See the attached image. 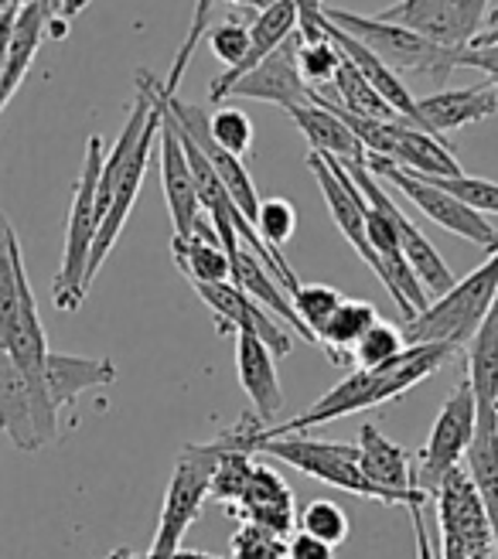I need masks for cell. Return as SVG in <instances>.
I'll list each match as a JSON object with an SVG mask.
<instances>
[{"instance_id": "obj_1", "label": "cell", "mask_w": 498, "mask_h": 559, "mask_svg": "<svg viewBox=\"0 0 498 559\" xmlns=\"http://www.w3.org/2000/svg\"><path fill=\"white\" fill-rule=\"evenodd\" d=\"M458 355L454 345H406L393 361H382L376 369H355L345 382H339L331 393H324L311 409L287 419V424H273L260 433V440L270 437H287V433H304L311 427H321L328 419L352 416L372 406H382L390 400H400L406 389L417 382L437 376L448 361Z\"/></svg>"}, {"instance_id": "obj_2", "label": "cell", "mask_w": 498, "mask_h": 559, "mask_svg": "<svg viewBox=\"0 0 498 559\" xmlns=\"http://www.w3.org/2000/svg\"><path fill=\"white\" fill-rule=\"evenodd\" d=\"M0 352H8L32 376L45 372V358L51 352L27 284L17 233L4 212H0Z\"/></svg>"}, {"instance_id": "obj_3", "label": "cell", "mask_w": 498, "mask_h": 559, "mask_svg": "<svg viewBox=\"0 0 498 559\" xmlns=\"http://www.w3.org/2000/svg\"><path fill=\"white\" fill-rule=\"evenodd\" d=\"M103 136H90L86 140V160H82V171L72 191V209H69V222H66V249H62V266L55 273V307L66 314L79 311L82 300L90 294L86 284V270H90V257H93V242L99 233V212H96V185H99V171H103Z\"/></svg>"}, {"instance_id": "obj_4", "label": "cell", "mask_w": 498, "mask_h": 559, "mask_svg": "<svg viewBox=\"0 0 498 559\" xmlns=\"http://www.w3.org/2000/svg\"><path fill=\"white\" fill-rule=\"evenodd\" d=\"M498 297V249L464 280L430 300L427 311L417 318L403 321V338L406 345H467V338L475 334L482 318L488 314V307Z\"/></svg>"}, {"instance_id": "obj_5", "label": "cell", "mask_w": 498, "mask_h": 559, "mask_svg": "<svg viewBox=\"0 0 498 559\" xmlns=\"http://www.w3.org/2000/svg\"><path fill=\"white\" fill-rule=\"evenodd\" d=\"M324 17L342 27L345 35H352L358 45H366L376 59L396 72V75H427L434 82H444L458 69V51L437 45L417 32H410L403 24L379 21L376 14H355L345 8H324Z\"/></svg>"}, {"instance_id": "obj_6", "label": "cell", "mask_w": 498, "mask_h": 559, "mask_svg": "<svg viewBox=\"0 0 498 559\" xmlns=\"http://www.w3.org/2000/svg\"><path fill=\"white\" fill-rule=\"evenodd\" d=\"M226 451V433H218L209 443H185L181 454L175 461L168 491H164V506H161V519H157V533L151 549L161 552H175L181 549V539L205 509L209 491H212V474L215 464Z\"/></svg>"}, {"instance_id": "obj_7", "label": "cell", "mask_w": 498, "mask_h": 559, "mask_svg": "<svg viewBox=\"0 0 498 559\" xmlns=\"http://www.w3.org/2000/svg\"><path fill=\"white\" fill-rule=\"evenodd\" d=\"M59 409H55L45 372L32 376L0 352V430L24 454H38L59 440Z\"/></svg>"}, {"instance_id": "obj_8", "label": "cell", "mask_w": 498, "mask_h": 559, "mask_svg": "<svg viewBox=\"0 0 498 559\" xmlns=\"http://www.w3.org/2000/svg\"><path fill=\"white\" fill-rule=\"evenodd\" d=\"M260 454H270L276 461H284L290 467H297L300 474L308 478H318L339 491L358 495V498H369L379 501V506H393L366 474L358 467V447L355 443H335V440H311V437H270L257 443Z\"/></svg>"}, {"instance_id": "obj_9", "label": "cell", "mask_w": 498, "mask_h": 559, "mask_svg": "<svg viewBox=\"0 0 498 559\" xmlns=\"http://www.w3.org/2000/svg\"><path fill=\"white\" fill-rule=\"evenodd\" d=\"M366 171L382 178V181H390L396 191H403V199L424 212L434 226H440L444 233L451 236H461L467 242H475L482 246L485 253H495L498 249V229L491 226V222L478 212H472L467 205H461L458 199H451L448 191H440L430 178L424 175H413V171H403V167H396L393 160H386V157H376V154H366Z\"/></svg>"}, {"instance_id": "obj_10", "label": "cell", "mask_w": 498, "mask_h": 559, "mask_svg": "<svg viewBox=\"0 0 498 559\" xmlns=\"http://www.w3.org/2000/svg\"><path fill=\"white\" fill-rule=\"evenodd\" d=\"M472 440H475V393H472V385H467V379H461L458 389L448 396V403L440 406L424 451L417 464H413V488L434 498L440 478L464 464Z\"/></svg>"}, {"instance_id": "obj_11", "label": "cell", "mask_w": 498, "mask_h": 559, "mask_svg": "<svg viewBox=\"0 0 498 559\" xmlns=\"http://www.w3.org/2000/svg\"><path fill=\"white\" fill-rule=\"evenodd\" d=\"M345 171H348V178L355 181V188H358V194L372 205V209H379L382 215H390L393 218V226H396V236H400V249H403V257H406V263H410V270H413V276L420 280V287L427 290V297H440V294H448L458 280H454V273H451V266L440 260V253L430 246V239L413 226V222L406 218V212L390 199V191H386L382 185H379V178L376 175H369L363 164H342Z\"/></svg>"}, {"instance_id": "obj_12", "label": "cell", "mask_w": 498, "mask_h": 559, "mask_svg": "<svg viewBox=\"0 0 498 559\" xmlns=\"http://www.w3.org/2000/svg\"><path fill=\"white\" fill-rule=\"evenodd\" d=\"M430 501L437 506L440 536L454 539L467 559H498L485 506H482V498H478L475 481L467 478L464 464L448 471L444 478H440V485H437Z\"/></svg>"}, {"instance_id": "obj_13", "label": "cell", "mask_w": 498, "mask_h": 559, "mask_svg": "<svg viewBox=\"0 0 498 559\" xmlns=\"http://www.w3.org/2000/svg\"><path fill=\"white\" fill-rule=\"evenodd\" d=\"M195 294L209 304V311L215 314V324H218V331H223V334L226 331H233V334H239V331L257 334V338L276 358H284V355L294 352V338H297V334L287 324L276 321L273 314H266L257 300H249L233 284V280H229V284H199Z\"/></svg>"}, {"instance_id": "obj_14", "label": "cell", "mask_w": 498, "mask_h": 559, "mask_svg": "<svg viewBox=\"0 0 498 559\" xmlns=\"http://www.w3.org/2000/svg\"><path fill=\"white\" fill-rule=\"evenodd\" d=\"M297 48H300V35L294 32L281 48H273L257 69H249L226 93V99H260V103H273L284 109L311 106L315 90L304 82L297 69Z\"/></svg>"}, {"instance_id": "obj_15", "label": "cell", "mask_w": 498, "mask_h": 559, "mask_svg": "<svg viewBox=\"0 0 498 559\" xmlns=\"http://www.w3.org/2000/svg\"><path fill=\"white\" fill-rule=\"evenodd\" d=\"M157 157H161V188H164V202H168V212H171L175 236H191L195 222L202 218V205H199L195 178H191V167H188L185 147L178 140L175 120L168 114V106H164V96H161Z\"/></svg>"}, {"instance_id": "obj_16", "label": "cell", "mask_w": 498, "mask_h": 559, "mask_svg": "<svg viewBox=\"0 0 498 559\" xmlns=\"http://www.w3.org/2000/svg\"><path fill=\"white\" fill-rule=\"evenodd\" d=\"M358 467H363L366 478L393 501V506H413V501L427 498L424 491L413 488V464H417V457H413L406 447L393 443L390 437H382L379 427L366 424L363 430H358ZM430 501V498H427Z\"/></svg>"}, {"instance_id": "obj_17", "label": "cell", "mask_w": 498, "mask_h": 559, "mask_svg": "<svg viewBox=\"0 0 498 559\" xmlns=\"http://www.w3.org/2000/svg\"><path fill=\"white\" fill-rule=\"evenodd\" d=\"M223 512L239 519V522L263 525L284 539L294 533V525H297V501H294L290 485L273 467H263V464H253V474H249L239 501H233V506Z\"/></svg>"}, {"instance_id": "obj_18", "label": "cell", "mask_w": 498, "mask_h": 559, "mask_svg": "<svg viewBox=\"0 0 498 559\" xmlns=\"http://www.w3.org/2000/svg\"><path fill=\"white\" fill-rule=\"evenodd\" d=\"M495 114H498V90L491 82H478V86H464V90H440L434 96L417 99V123L434 136L464 130Z\"/></svg>"}, {"instance_id": "obj_19", "label": "cell", "mask_w": 498, "mask_h": 559, "mask_svg": "<svg viewBox=\"0 0 498 559\" xmlns=\"http://www.w3.org/2000/svg\"><path fill=\"white\" fill-rule=\"evenodd\" d=\"M236 338V372L242 393L253 403V416L263 427H273L276 413L284 409V389L276 379V355L257 338V334H233Z\"/></svg>"}, {"instance_id": "obj_20", "label": "cell", "mask_w": 498, "mask_h": 559, "mask_svg": "<svg viewBox=\"0 0 498 559\" xmlns=\"http://www.w3.org/2000/svg\"><path fill=\"white\" fill-rule=\"evenodd\" d=\"M297 32V11L290 0H270L263 11H257L253 24H249V55L236 66V69H226L223 75L212 79L209 86V103H223L226 93L236 86V82L249 72L257 69L273 48H281L290 35Z\"/></svg>"}, {"instance_id": "obj_21", "label": "cell", "mask_w": 498, "mask_h": 559, "mask_svg": "<svg viewBox=\"0 0 498 559\" xmlns=\"http://www.w3.org/2000/svg\"><path fill=\"white\" fill-rule=\"evenodd\" d=\"M117 382V366L109 358H86V355H66L48 352L45 358V385L55 409H72L82 393L103 389Z\"/></svg>"}, {"instance_id": "obj_22", "label": "cell", "mask_w": 498, "mask_h": 559, "mask_svg": "<svg viewBox=\"0 0 498 559\" xmlns=\"http://www.w3.org/2000/svg\"><path fill=\"white\" fill-rule=\"evenodd\" d=\"M233 284L249 297V300H257L266 314L273 318H284V324L297 334V338L304 342H311L318 345V338L300 324V318L294 314V304H290V294L284 290V284L276 280L253 253H249L246 246H239V253L233 257Z\"/></svg>"}, {"instance_id": "obj_23", "label": "cell", "mask_w": 498, "mask_h": 559, "mask_svg": "<svg viewBox=\"0 0 498 559\" xmlns=\"http://www.w3.org/2000/svg\"><path fill=\"white\" fill-rule=\"evenodd\" d=\"M171 257L178 270L191 280V287L199 284H229L233 280V260L218 242L212 222L202 215L195 222L191 236H175L171 239Z\"/></svg>"}, {"instance_id": "obj_24", "label": "cell", "mask_w": 498, "mask_h": 559, "mask_svg": "<svg viewBox=\"0 0 498 559\" xmlns=\"http://www.w3.org/2000/svg\"><path fill=\"white\" fill-rule=\"evenodd\" d=\"M324 35H328V41L335 45V48L345 55V59L358 69V75H363V79L369 82V86H372L386 103H390L406 123L420 127V123H417V99L410 96V90L403 86V79H400L396 72L386 69L366 45H358L352 35H345L342 27H335L328 17H324Z\"/></svg>"}, {"instance_id": "obj_25", "label": "cell", "mask_w": 498, "mask_h": 559, "mask_svg": "<svg viewBox=\"0 0 498 559\" xmlns=\"http://www.w3.org/2000/svg\"><path fill=\"white\" fill-rule=\"evenodd\" d=\"M294 127L311 140L315 154L335 157L339 164H366V147L358 144L355 133L342 123L335 109H328L318 93H311V106H297L287 109Z\"/></svg>"}, {"instance_id": "obj_26", "label": "cell", "mask_w": 498, "mask_h": 559, "mask_svg": "<svg viewBox=\"0 0 498 559\" xmlns=\"http://www.w3.org/2000/svg\"><path fill=\"white\" fill-rule=\"evenodd\" d=\"M464 471L478 488V498H482L488 525H491L495 552H498V424H495V409H475V440L467 447Z\"/></svg>"}, {"instance_id": "obj_27", "label": "cell", "mask_w": 498, "mask_h": 559, "mask_svg": "<svg viewBox=\"0 0 498 559\" xmlns=\"http://www.w3.org/2000/svg\"><path fill=\"white\" fill-rule=\"evenodd\" d=\"M386 160H393L403 171L424 175V178H458L464 175L454 151L440 136L413 127V123H396L393 130V151Z\"/></svg>"}, {"instance_id": "obj_28", "label": "cell", "mask_w": 498, "mask_h": 559, "mask_svg": "<svg viewBox=\"0 0 498 559\" xmlns=\"http://www.w3.org/2000/svg\"><path fill=\"white\" fill-rule=\"evenodd\" d=\"M379 321L376 304L369 300H342L335 318L324 324V331L318 334V348H324V355L331 358V366L339 369H352V345L363 338V334Z\"/></svg>"}, {"instance_id": "obj_29", "label": "cell", "mask_w": 498, "mask_h": 559, "mask_svg": "<svg viewBox=\"0 0 498 559\" xmlns=\"http://www.w3.org/2000/svg\"><path fill=\"white\" fill-rule=\"evenodd\" d=\"M318 93L328 96L335 106H342L345 114H352V117L382 120V123H400L403 120L396 109L386 103L363 75H358V69L345 59V55H342V62H339L335 79H331V86L328 90H318Z\"/></svg>"}, {"instance_id": "obj_30", "label": "cell", "mask_w": 498, "mask_h": 559, "mask_svg": "<svg viewBox=\"0 0 498 559\" xmlns=\"http://www.w3.org/2000/svg\"><path fill=\"white\" fill-rule=\"evenodd\" d=\"M297 525H300V533H308L328 546H342L352 533V522H348V512L342 506H335V501H328V498H315L308 501L300 512H297Z\"/></svg>"}, {"instance_id": "obj_31", "label": "cell", "mask_w": 498, "mask_h": 559, "mask_svg": "<svg viewBox=\"0 0 498 559\" xmlns=\"http://www.w3.org/2000/svg\"><path fill=\"white\" fill-rule=\"evenodd\" d=\"M406 348L403 328H393L390 321H376L363 338L352 345V366L358 369H376L382 361H393Z\"/></svg>"}, {"instance_id": "obj_32", "label": "cell", "mask_w": 498, "mask_h": 559, "mask_svg": "<svg viewBox=\"0 0 498 559\" xmlns=\"http://www.w3.org/2000/svg\"><path fill=\"white\" fill-rule=\"evenodd\" d=\"M345 297L335 290V287H324V284H300L294 294H290V304H294V314L300 318V324L308 328L315 338L324 331V324L335 318L339 304Z\"/></svg>"}, {"instance_id": "obj_33", "label": "cell", "mask_w": 498, "mask_h": 559, "mask_svg": "<svg viewBox=\"0 0 498 559\" xmlns=\"http://www.w3.org/2000/svg\"><path fill=\"white\" fill-rule=\"evenodd\" d=\"M257 233L273 257H284V246L297 233V209L287 199H266L257 212ZM287 260V257H284Z\"/></svg>"}, {"instance_id": "obj_34", "label": "cell", "mask_w": 498, "mask_h": 559, "mask_svg": "<svg viewBox=\"0 0 498 559\" xmlns=\"http://www.w3.org/2000/svg\"><path fill=\"white\" fill-rule=\"evenodd\" d=\"M209 136L233 157H242L253 147V120L236 106H218L215 114H209Z\"/></svg>"}, {"instance_id": "obj_35", "label": "cell", "mask_w": 498, "mask_h": 559, "mask_svg": "<svg viewBox=\"0 0 498 559\" xmlns=\"http://www.w3.org/2000/svg\"><path fill=\"white\" fill-rule=\"evenodd\" d=\"M440 191H448L451 199L467 205L478 215H498V185L488 178H472V175H458V178H430Z\"/></svg>"}, {"instance_id": "obj_36", "label": "cell", "mask_w": 498, "mask_h": 559, "mask_svg": "<svg viewBox=\"0 0 498 559\" xmlns=\"http://www.w3.org/2000/svg\"><path fill=\"white\" fill-rule=\"evenodd\" d=\"M229 556L233 559H284L287 539L270 533L263 525L239 522V528L233 533V543H229Z\"/></svg>"}, {"instance_id": "obj_37", "label": "cell", "mask_w": 498, "mask_h": 559, "mask_svg": "<svg viewBox=\"0 0 498 559\" xmlns=\"http://www.w3.org/2000/svg\"><path fill=\"white\" fill-rule=\"evenodd\" d=\"M339 62H342V51L328 38L315 41V45L300 41V48H297V69H300L304 82H308L311 90L331 86V79H335V72H339Z\"/></svg>"}, {"instance_id": "obj_38", "label": "cell", "mask_w": 498, "mask_h": 559, "mask_svg": "<svg viewBox=\"0 0 498 559\" xmlns=\"http://www.w3.org/2000/svg\"><path fill=\"white\" fill-rule=\"evenodd\" d=\"M209 48L226 69H236L249 55V24L246 21H226L209 32Z\"/></svg>"}, {"instance_id": "obj_39", "label": "cell", "mask_w": 498, "mask_h": 559, "mask_svg": "<svg viewBox=\"0 0 498 559\" xmlns=\"http://www.w3.org/2000/svg\"><path fill=\"white\" fill-rule=\"evenodd\" d=\"M297 11V35L304 45L324 41V0H290Z\"/></svg>"}, {"instance_id": "obj_40", "label": "cell", "mask_w": 498, "mask_h": 559, "mask_svg": "<svg viewBox=\"0 0 498 559\" xmlns=\"http://www.w3.org/2000/svg\"><path fill=\"white\" fill-rule=\"evenodd\" d=\"M287 559H335V546H328L297 528V533L287 536Z\"/></svg>"}, {"instance_id": "obj_41", "label": "cell", "mask_w": 498, "mask_h": 559, "mask_svg": "<svg viewBox=\"0 0 498 559\" xmlns=\"http://www.w3.org/2000/svg\"><path fill=\"white\" fill-rule=\"evenodd\" d=\"M424 506H427V498H420V501H413V506H406L410 522H413V539H417V559H437V549H434V539H430V528H427V519H424Z\"/></svg>"}, {"instance_id": "obj_42", "label": "cell", "mask_w": 498, "mask_h": 559, "mask_svg": "<svg viewBox=\"0 0 498 559\" xmlns=\"http://www.w3.org/2000/svg\"><path fill=\"white\" fill-rule=\"evenodd\" d=\"M458 66H467V69H478L488 75V82L498 90V59L488 51V48H464L458 51Z\"/></svg>"}, {"instance_id": "obj_43", "label": "cell", "mask_w": 498, "mask_h": 559, "mask_svg": "<svg viewBox=\"0 0 498 559\" xmlns=\"http://www.w3.org/2000/svg\"><path fill=\"white\" fill-rule=\"evenodd\" d=\"M17 8H21V0H14V4H8L4 11H0V82H4V59H8V41H11Z\"/></svg>"}, {"instance_id": "obj_44", "label": "cell", "mask_w": 498, "mask_h": 559, "mask_svg": "<svg viewBox=\"0 0 498 559\" xmlns=\"http://www.w3.org/2000/svg\"><path fill=\"white\" fill-rule=\"evenodd\" d=\"M491 45H498V8L488 11V17H485V24H482L478 38H475L472 45H467V48H491Z\"/></svg>"}, {"instance_id": "obj_45", "label": "cell", "mask_w": 498, "mask_h": 559, "mask_svg": "<svg viewBox=\"0 0 498 559\" xmlns=\"http://www.w3.org/2000/svg\"><path fill=\"white\" fill-rule=\"evenodd\" d=\"M437 559H467V556L461 552V546H458L454 539L440 536V549H437Z\"/></svg>"}, {"instance_id": "obj_46", "label": "cell", "mask_w": 498, "mask_h": 559, "mask_svg": "<svg viewBox=\"0 0 498 559\" xmlns=\"http://www.w3.org/2000/svg\"><path fill=\"white\" fill-rule=\"evenodd\" d=\"M86 4H90V0H59V17L69 24V21H72L82 8H86Z\"/></svg>"}, {"instance_id": "obj_47", "label": "cell", "mask_w": 498, "mask_h": 559, "mask_svg": "<svg viewBox=\"0 0 498 559\" xmlns=\"http://www.w3.org/2000/svg\"><path fill=\"white\" fill-rule=\"evenodd\" d=\"M171 559H233V556H215V552H195V549H175Z\"/></svg>"}, {"instance_id": "obj_48", "label": "cell", "mask_w": 498, "mask_h": 559, "mask_svg": "<svg viewBox=\"0 0 498 559\" xmlns=\"http://www.w3.org/2000/svg\"><path fill=\"white\" fill-rule=\"evenodd\" d=\"M103 559H144V552H133V549L120 546V549H114V552H109V556H103Z\"/></svg>"}, {"instance_id": "obj_49", "label": "cell", "mask_w": 498, "mask_h": 559, "mask_svg": "<svg viewBox=\"0 0 498 559\" xmlns=\"http://www.w3.org/2000/svg\"><path fill=\"white\" fill-rule=\"evenodd\" d=\"M229 4H236V8H249V11H263L270 0H229Z\"/></svg>"}, {"instance_id": "obj_50", "label": "cell", "mask_w": 498, "mask_h": 559, "mask_svg": "<svg viewBox=\"0 0 498 559\" xmlns=\"http://www.w3.org/2000/svg\"><path fill=\"white\" fill-rule=\"evenodd\" d=\"M175 552H161V549H147L144 552V559H171Z\"/></svg>"}, {"instance_id": "obj_51", "label": "cell", "mask_w": 498, "mask_h": 559, "mask_svg": "<svg viewBox=\"0 0 498 559\" xmlns=\"http://www.w3.org/2000/svg\"><path fill=\"white\" fill-rule=\"evenodd\" d=\"M8 4H14V0H0V11H4ZM55 8H59V0H55Z\"/></svg>"}, {"instance_id": "obj_52", "label": "cell", "mask_w": 498, "mask_h": 559, "mask_svg": "<svg viewBox=\"0 0 498 559\" xmlns=\"http://www.w3.org/2000/svg\"><path fill=\"white\" fill-rule=\"evenodd\" d=\"M284 559H287V556H284Z\"/></svg>"}]
</instances>
